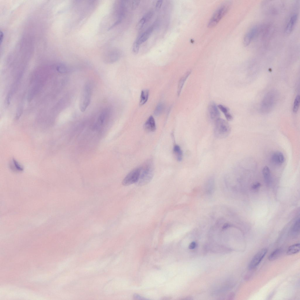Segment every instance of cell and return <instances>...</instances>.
<instances>
[{
	"instance_id": "1",
	"label": "cell",
	"mask_w": 300,
	"mask_h": 300,
	"mask_svg": "<svg viewBox=\"0 0 300 300\" xmlns=\"http://www.w3.org/2000/svg\"><path fill=\"white\" fill-rule=\"evenodd\" d=\"M139 177L136 184L139 186L146 185L152 179L154 175V167L152 161L149 160L140 167Z\"/></svg>"
},
{
	"instance_id": "2",
	"label": "cell",
	"mask_w": 300,
	"mask_h": 300,
	"mask_svg": "<svg viewBox=\"0 0 300 300\" xmlns=\"http://www.w3.org/2000/svg\"><path fill=\"white\" fill-rule=\"evenodd\" d=\"M215 122L214 133L215 137L217 138L222 139L228 136L231 131V127L228 122L220 118Z\"/></svg>"
},
{
	"instance_id": "3",
	"label": "cell",
	"mask_w": 300,
	"mask_h": 300,
	"mask_svg": "<svg viewBox=\"0 0 300 300\" xmlns=\"http://www.w3.org/2000/svg\"><path fill=\"white\" fill-rule=\"evenodd\" d=\"M230 5L229 1L222 4L215 11L208 24L209 28H212L215 26L224 16L227 12Z\"/></svg>"
},
{
	"instance_id": "4",
	"label": "cell",
	"mask_w": 300,
	"mask_h": 300,
	"mask_svg": "<svg viewBox=\"0 0 300 300\" xmlns=\"http://www.w3.org/2000/svg\"><path fill=\"white\" fill-rule=\"evenodd\" d=\"M92 88L91 84L89 82L86 83L84 87L79 103V109L81 112H84L90 104Z\"/></svg>"
},
{
	"instance_id": "5",
	"label": "cell",
	"mask_w": 300,
	"mask_h": 300,
	"mask_svg": "<svg viewBox=\"0 0 300 300\" xmlns=\"http://www.w3.org/2000/svg\"><path fill=\"white\" fill-rule=\"evenodd\" d=\"M275 91L269 92L265 97L261 104L262 112H269L272 109L277 99V95Z\"/></svg>"
},
{
	"instance_id": "6",
	"label": "cell",
	"mask_w": 300,
	"mask_h": 300,
	"mask_svg": "<svg viewBox=\"0 0 300 300\" xmlns=\"http://www.w3.org/2000/svg\"><path fill=\"white\" fill-rule=\"evenodd\" d=\"M140 172V167L132 170L124 179L122 182V184L124 186H128L136 183L138 179Z\"/></svg>"
},
{
	"instance_id": "7",
	"label": "cell",
	"mask_w": 300,
	"mask_h": 300,
	"mask_svg": "<svg viewBox=\"0 0 300 300\" xmlns=\"http://www.w3.org/2000/svg\"><path fill=\"white\" fill-rule=\"evenodd\" d=\"M267 252V249L263 248L259 251L254 256L249 265L250 270L254 269L259 264Z\"/></svg>"
},
{
	"instance_id": "8",
	"label": "cell",
	"mask_w": 300,
	"mask_h": 300,
	"mask_svg": "<svg viewBox=\"0 0 300 300\" xmlns=\"http://www.w3.org/2000/svg\"><path fill=\"white\" fill-rule=\"evenodd\" d=\"M218 108L214 102L210 103L208 107V112L210 119L215 122L220 118V112Z\"/></svg>"
},
{
	"instance_id": "9",
	"label": "cell",
	"mask_w": 300,
	"mask_h": 300,
	"mask_svg": "<svg viewBox=\"0 0 300 300\" xmlns=\"http://www.w3.org/2000/svg\"><path fill=\"white\" fill-rule=\"evenodd\" d=\"M257 31L256 27H254L248 31L244 35L243 42L245 46L248 45L255 36Z\"/></svg>"
},
{
	"instance_id": "10",
	"label": "cell",
	"mask_w": 300,
	"mask_h": 300,
	"mask_svg": "<svg viewBox=\"0 0 300 300\" xmlns=\"http://www.w3.org/2000/svg\"><path fill=\"white\" fill-rule=\"evenodd\" d=\"M271 160L272 163L275 164L281 165L284 162L285 158L283 154L281 152L276 151L272 155Z\"/></svg>"
},
{
	"instance_id": "11",
	"label": "cell",
	"mask_w": 300,
	"mask_h": 300,
	"mask_svg": "<svg viewBox=\"0 0 300 300\" xmlns=\"http://www.w3.org/2000/svg\"><path fill=\"white\" fill-rule=\"evenodd\" d=\"M154 28L153 25L150 27L136 40L140 45L144 42L149 39Z\"/></svg>"
},
{
	"instance_id": "12",
	"label": "cell",
	"mask_w": 300,
	"mask_h": 300,
	"mask_svg": "<svg viewBox=\"0 0 300 300\" xmlns=\"http://www.w3.org/2000/svg\"><path fill=\"white\" fill-rule=\"evenodd\" d=\"M144 128L148 132H153L156 129V125L154 119L150 116L147 119L144 125Z\"/></svg>"
},
{
	"instance_id": "13",
	"label": "cell",
	"mask_w": 300,
	"mask_h": 300,
	"mask_svg": "<svg viewBox=\"0 0 300 300\" xmlns=\"http://www.w3.org/2000/svg\"><path fill=\"white\" fill-rule=\"evenodd\" d=\"M297 15L294 14L291 17L286 28L285 32L287 34L290 33L292 31L296 22Z\"/></svg>"
},
{
	"instance_id": "14",
	"label": "cell",
	"mask_w": 300,
	"mask_h": 300,
	"mask_svg": "<svg viewBox=\"0 0 300 300\" xmlns=\"http://www.w3.org/2000/svg\"><path fill=\"white\" fill-rule=\"evenodd\" d=\"M262 173L265 183L268 185L271 180V175L270 169L267 166H265L262 169Z\"/></svg>"
},
{
	"instance_id": "15",
	"label": "cell",
	"mask_w": 300,
	"mask_h": 300,
	"mask_svg": "<svg viewBox=\"0 0 300 300\" xmlns=\"http://www.w3.org/2000/svg\"><path fill=\"white\" fill-rule=\"evenodd\" d=\"M191 72V71H188L186 72L179 80L178 87V95H180L184 84Z\"/></svg>"
},
{
	"instance_id": "16",
	"label": "cell",
	"mask_w": 300,
	"mask_h": 300,
	"mask_svg": "<svg viewBox=\"0 0 300 300\" xmlns=\"http://www.w3.org/2000/svg\"><path fill=\"white\" fill-rule=\"evenodd\" d=\"M173 153L176 160L178 161H181L183 158V154L179 145L177 144L174 145L173 148Z\"/></svg>"
},
{
	"instance_id": "17",
	"label": "cell",
	"mask_w": 300,
	"mask_h": 300,
	"mask_svg": "<svg viewBox=\"0 0 300 300\" xmlns=\"http://www.w3.org/2000/svg\"><path fill=\"white\" fill-rule=\"evenodd\" d=\"M217 106L224 114L226 118L228 121H231L233 119V117L229 112V110L226 107L221 104Z\"/></svg>"
},
{
	"instance_id": "18",
	"label": "cell",
	"mask_w": 300,
	"mask_h": 300,
	"mask_svg": "<svg viewBox=\"0 0 300 300\" xmlns=\"http://www.w3.org/2000/svg\"><path fill=\"white\" fill-rule=\"evenodd\" d=\"M149 96V91L148 89H144L141 91L139 105H142L147 102Z\"/></svg>"
},
{
	"instance_id": "19",
	"label": "cell",
	"mask_w": 300,
	"mask_h": 300,
	"mask_svg": "<svg viewBox=\"0 0 300 300\" xmlns=\"http://www.w3.org/2000/svg\"><path fill=\"white\" fill-rule=\"evenodd\" d=\"M300 250V244L297 243L289 247L287 251L288 255H292L298 253Z\"/></svg>"
},
{
	"instance_id": "20",
	"label": "cell",
	"mask_w": 300,
	"mask_h": 300,
	"mask_svg": "<svg viewBox=\"0 0 300 300\" xmlns=\"http://www.w3.org/2000/svg\"><path fill=\"white\" fill-rule=\"evenodd\" d=\"M282 250L281 248H277L269 255L268 259L270 261H273L277 258L282 253Z\"/></svg>"
},
{
	"instance_id": "21",
	"label": "cell",
	"mask_w": 300,
	"mask_h": 300,
	"mask_svg": "<svg viewBox=\"0 0 300 300\" xmlns=\"http://www.w3.org/2000/svg\"><path fill=\"white\" fill-rule=\"evenodd\" d=\"M300 226V219L299 218L296 221L292 228V231L293 235L295 236L298 234L299 232Z\"/></svg>"
},
{
	"instance_id": "22",
	"label": "cell",
	"mask_w": 300,
	"mask_h": 300,
	"mask_svg": "<svg viewBox=\"0 0 300 300\" xmlns=\"http://www.w3.org/2000/svg\"><path fill=\"white\" fill-rule=\"evenodd\" d=\"M300 104V96L297 95L296 97L294 102L293 111L294 113H296L298 110Z\"/></svg>"
},
{
	"instance_id": "23",
	"label": "cell",
	"mask_w": 300,
	"mask_h": 300,
	"mask_svg": "<svg viewBox=\"0 0 300 300\" xmlns=\"http://www.w3.org/2000/svg\"><path fill=\"white\" fill-rule=\"evenodd\" d=\"M164 108V105L163 104L161 103H159L156 108L154 113L156 116L159 115L163 111Z\"/></svg>"
},
{
	"instance_id": "24",
	"label": "cell",
	"mask_w": 300,
	"mask_h": 300,
	"mask_svg": "<svg viewBox=\"0 0 300 300\" xmlns=\"http://www.w3.org/2000/svg\"><path fill=\"white\" fill-rule=\"evenodd\" d=\"M154 14V12L153 11L150 10L148 11L143 17L144 18L146 23L148 22L152 18Z\"/></svg>"
},
{
	"instance_id": "25",
	"label": "cell",
	"mask_w": 300,
	"mask_h": 300,
	"mask_svg": "<svg viewBox=\"0 0 300 300\" xmlns=\"http://www.w3.org/2000/svg\"><path fill=\"white\" fill-rule=\"evenodd\" d=\"M140 44L136 40L133 43L132 46V51L135 54H137L139 52Z\"/></svg>"
},
{
	"instance_id": "26",
	"label": "cell",
	"mask_w": 300,
	"mask_h": 300,
	"mask_svg": "<svg viewBox=\"0 0 300 300\" xmlns=\"http://www.w3.org/2000/svg\"><path fill=\"white\" fill-rule=\"evenodd\" d=\"M146 23L144 18L142 17L138 22L136 25V29L137 30H141Z\"/></svg>"
},
{
	"instance_id": "27",
	"label": "cell",
	"mask_w": 300,
	"mask_h": 300,
	"mask_svg": "<svg viewBox=\"0 0 300 300\" xmlns=\"http://www.w3.org/2000/svg\"><path fill=\"white\" fill-rule=\"evenodd\" d=\"M13 167H14L16 170L21 171H23V168L22 166L15 160L13 159Z\"/></svg>"
},
{
	"instance_id": "28",
	"label": "cell",
	"mask_w": 300,
	"mask_h": 300,
	"mask_svg": "<svg viewBox=\"0 0 300 300\" xmlns=\"http://www.w3.org/2000/svg\"><path fill=\"white\" fill-rule=\"evenodd\" d=\"M140 1L139 0L131 1V5L132 9L135 10L139 6Z\"/></svg>"
},
{
	"instance_id": "29",
	"label": "cell",
	"mask_w": 300,
	"mask_h": 300,
	"mask_svg": "<svg viewBox=\"0 0 300 300\" xmlns=\"http://www.w3.org/2000/svg\"><path fill=\"white\" fill-rule=\"evenodd\" d=\"M57 70L59 72L61 73H65L67 71V68L63 66H60L58 67L57 68Z\"/></svg>"
},
{
	"instance_id": "30",
	"label": "cell",
	"mask_w": 300,
	"mask_h": 300,
	"mask_svg": "<svg viewBox=\"0 0 300 300\" xmlns=\"http://www.w3.org/2000/svg\"><path fill=\"white\" fill-rule=\"evenodd\" d=\"M163 1L162 0H158L157 1L155 6L156 10L157 11H158L159 10L162 6Z\"/></svg>"
},
{
	"instance_id": "31",
	"label": "cell",
	"mask_w": 300,
	"mask_h": 300,
	"mask_svg": "<svg viewBox=\"0 0 300 300\" xmlns=\"http://www.w3.org/2000/svg\"><path fill=\"white\" fill-rule=\"evenodd\" d=\"M197 246V244L195 242H191L189 246V248L190 249H192L196 248Z\"/></svg>"
},
{
	"instance_id": "32",
	"label": "cell",
	"mask_w": 300,
	"mask_h": 300,
	"mask_svg": "<svg viewBox=\"0 0 300 300\" xmlns=\"http://www.w3.org/2000/svg\"><path fill=\"white\" fill-rule=\"evenodd\" d=\"M260 185V184L259 183H257L253 186V188L254 189H255L259 187Z\"/></svg>"
},
{
	"instance_id": "33",
	"label": "cell",
	"mask_w": 300,
	"mask_h": 300,
	"mask_svg": "<svg viewBox=\"0 0 300 300\" xmlns=\"http://www.w3.org/2000/svg\"><path fill=\"white\" fill-rule=\"evenodd\" d=\"M4 37V34L3 32L1 31L0 32V42L1 43L2 42V40H3Z\"/></svg>"
}]
</instances>
